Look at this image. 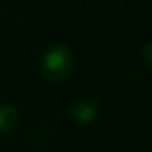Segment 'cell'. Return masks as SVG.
I'll use <instances>...</instances> for the list:
<instances>
[{
	"label": "cell",
	"instance_id": "3957f363",
	"mask_svg": "<svg viewBox=\"0 0 152 152\" xmlns=\"http://www.w3.org/2000/svg\"><path fill=\"white\" fill-rule=\"evenodd\" d=\"M18 111L10 105L0 106V131H8L17 124Z\"/></svg>",
	"mask_w": 152,
	"mask_h": 152
},
{
	"label": "cell",
	"instance_id": "7a4b0ae2",
	"mask_svg": "<svg viewBox=\"0 0 152 152\" xmlns=\"http://www.w3.org/2000/svg\"><path fill=\"white\" fill-rule=\"evenodd\" d=\"M98 113V105L93 100H80L70 108V118L79 124L90 123Z\"/></svg>",
	"mask_w": 152,
	"mask_h": 152
},
{
	"label": "cell",
	"instance_id": "6da1fadb",
	"mask_svg": "<svg viewBox=\"0 0 152 152\" xmlns=\"http://www.w3.org/2000/svg\"><path fill=\"white\" fill-rule=\"evenodd\" d=\"M43 74L48 80L59 82L69 75L72 69V54L66 46H53L46 51L43 57Z\"/></svg>",
	"mask_w": 152,
	"mask_h": 152
}]
</instances>
